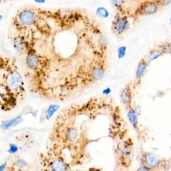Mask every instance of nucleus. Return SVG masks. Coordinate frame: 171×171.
<instances>
[{
  "mask_svg": "<svg viewBox=\"0 0 171 171\" xmlns=\"http://www.w3.org/2000/svg\"><path fill=\"white\" fill-rule=\"evenodd\" d=\"M26 89L16 59L0 54V106L7 111L17 105L26 95Z\"/></svg>",
  "mask_w": 171,
  "mask_h": 171,
  "instance_id": "1",
  "label": "nucleus"
},
{
  "mask_svg": "<svg viewBox=\"0 0 171 171\" xmlns=\"http://www.w3.org/2000/svg\"><path fill=\"white\" fill-rule=\"evenodd\" d=\"M144 162L148 167H157L160 162L159 157L152 152H147L144 155Z\"/></svg>",
  "mask_w": 171,
  "mask_h": 171,
  "instance_id": "2",
  "label": "nucleus"
},
{
  "mask_svg": "<svg viewBox=\"0 0 171 171\" xmlns=\"http://www.w3.org/2000/svg\"><path fill=\"white\" fill-rule=\"evenodd\" d=\"M23 120L21 117H17L13 120L3 121L1 124V127L4 129H9L10 128L18 125L23 122Z\"/></svg>",
  "mask_w": 171,
  "mask_h": 171,
  "instance_id": "3",
  "label": "nucleus"
},
{
  "mask_svg": "<svg viewBox=\"0 0 171 171\" xmlns=\"http://www.w3.org/2000/svg\"><path fill=\"white\" fill-rule=\"evenodd\" d=\"M128 24V21L125 18H119L114 24V29L117 32L122 33L126 30Z\"/></svg>",
  "mask_w": 171,
  "mask_h": 171,
  "instance_id": "4",
  "label": "nucleus"
},
{
  "mask_svg": "<svg viewBox=\"0 0 171 171\" xmlns=\"http://www.w3.org/2000/svg\"><path fill=\"white\" fill-rule=\"evenodd\" d=\"M52 171H66L67 167L65 163L61 160H55L51 164Z\"/></svg>",
  "mask_w": 171,
  "mask_h": 171,
  "instance_id": "5",
  "label": "nucleus"
},
{
  "mask_svg": "<svg viewBox=\"0 0 171 171\" xmlns=\"http://www.w3.org/2000/svg\"><path fill=\"white\" fill-rule=\"evenodd\" d=\"M157 7L155 3H149L144 6L143 11L145 14H152L155 13L157 10Z\"/></svg>",
  "mask_w": 171,
  "mask_h": 171,
  "instance_id": "6",
  "label": "nucleus"
},
{
  "mask_svg": "<svg viewBox=\"0 0 171 171\" xmlns=\"http://www.w3.org/2000/svg\"><path fill=\"white\" fill-rule=\"evenodd\" d=\"M104 74L105 72L102 68L97 67L94 69L93 70V71L92 77L93 78L94 80H99L103 77Z\"/></svg>",
  "mask_w": 171,
  "mask_h": 171,
  "instance_id": "7",
  "label": "nucleus"
},
{
  "mask_svg": "<svg viewBox=\"0 0 171 171\" xmlns=\"http://www.w3.org/2000/svg\"><path fill=\"white\" fill-rule=\"evenodd\" d=\"M146 67H147V64L145 62L140 63L137 71V78H141L144 75V74L145 73Z\"/></svg>",
  "mask_w": 171,
  "mask_h": 171,
  "instance_id": "8",
  "label": "nucleus"
},
{
  "mask_svg": "<svg viewBox=\"0 0 171 171\" xmlns=\"http://www.w3.org/2000/svg\"><path fill=\"white\" fill-rule=\"evenodd\" d=\"M78 136V133L76 129L72 128L69 129L66 133L67 139L70 141H73L76 139Z\"/></svg>",
  "mask_w": 171,
  "mask_h": 171,
  "instance_id": "9",
  "label": "nucleus"
},
{
  "mask_svg": "<svg viewBox=\"0 0 171 171\" xmlns=\"http://www.w3.org/2000/svg\"><path fill=\"white\" fill-rule=\"evenodd\" d=\"M58 108L59 106L57 105H51L49 106L46 113V117L47 119L51 118L56 111L58 110Z\"/></svg>",
  "mask_w": 171,
  "mask_h": 171,
  "instance_id": "10",
  "label": "nucleus"
},
{
  "mask_svg": "<svg viewBox=\"0 0 171 171\" xmlns=\"http://www.w3.org/2000/svg\"><path fill=\"white\" fill-rule=\"evenodd\" d=\"M128 117L130 123L133 125H136L137 122V116L136 111L133 110H130L128 113Z\"/></svg>",
  "mask_w": 171,
  "mask_h": 171,
  "instance_id": "11",
  "label": "nucleus"
},
{
  "mask_svg": "<svg viewBox=\"0 0 171 171\" xmlns=\"http://www.w3.org/2000/svg\"><path fill=\"white\" fill-rule=\"evenodd\" d=\"M121 98L122 100L125 103H129L131 99L130 97V91L128 89H125L124 91H122L121 94Z\"/></svg>",
  "mask_w": 171,
  "mask_h": 171,
  "instance_id": "12",
  "label": "nucleus"
},
{
  "mask_svg": "<svg viewBox=\"0 0 171 171\" xmlns=\"http://www.w3.org/2000/svg\"><path fill=\"white\" fill-rule=\"evenodd\" d=\"M18 151V148L16 145L14 144H10L9 149L8 150L9 153L13 154L17 152Z\"/></svg>",
  "mask_w": 171,
  "mask_h": 171,
  "instance_id": "13",
  "label": "nucleus"
},
{
  "mask_svg": "<svg viewBox=\"0 0 171 171\" xmlns=\"http://www.w3.org/2000/svg\"><path fill=\"white\" fill-rule=\"evenodd\" d=\"M16 165L18 168H24L27 165L26 161L23 160H19L16 162Z\"/></svg>",
  "mask_w": 171,
  "mask_h": 171,
  "instance_id": "14",
  "label": "nucleus"
},
{
  "mask_svg": "<svg viewBox=\"0 0 171 171\" xmlns=\"http://www.w3.org/2000/svg\"><path fill=\"white\" fill-rule=\"evenodd\" d=\"M126 48L125 47H121L118 49V57L119 58H122L124 57L125 53Z\"/></svg>",
  "mask_w": 171,
  "mask_h": 171,
  "instance_id": "15",
  "label": "nucleus"
},
{
  "mask_svg": "<svg viewBox=\"0 0 171 171\" xmlns=\"http://www.w3.org/2000/svg\"><path fill=\"white\" fill-rule=\"evenodd\" d=\"M97 13L101 17H106L107 16V11L105 8H99L98 9Z\"/></svg>",
  "mask_w": 171,
  "mask_h": 171,
  "instance_id": "16",
  "label": "nucleus"
},
{
  "mask_svg": "<svg viewBox=\"0 0 171 171\" xmlns=\"http://www.w3.org/2000/svg\"><path fill=\"white\" fill-rule=\"evenodd\" d=\"M137 171H151V169L148 167H141L139 168Z\"/></svg>",
  "mask_w": 171,
  "mask_h": 171,
  "instance_id": "17",
  "label": "nucleus"
},
{
  "mask_svg": "<svg viewBox=\"0 0 171 171\" xmlns=\"http://www.w3.org/2000/svg\"><path fill=\"white\" fill-rule=\"evenodd\" d=\"M6 166H7V164L6 163L0 165V171H4L6 168Z\"/></svg>",
  "mask_w": 171,
  "mask_h": 171,
  "instance_id": "18",
  "label": "nucleus"
},
{
  "mask_svg": "<svg viewBox=\"0 0 171 171\" xmlns=\"http://www.w3.org/2000/svg\"><path fill=\"white\" fill-rule=\"evenodd\" d=\"M110 93V89H109V88H107L105 90V91H104V93Z\"/></svg>",
  "mask_w": 171,
  "mask_h": 171,
  "instance_id": "19",
  "label": "nucleus"
},
{
  "mask_svg": "<svg viewBox=\"0 0 171 171\" xmlns=\"http://www.w3.org/2000/svg\"><path fill=\"white\" fill-rule=\"evenodd\" d=\"M2 19V16H0V20H1Z\"/></svg>",
  "mask_w": 171,
  "mask_h": 171,
  "instance_id": "20",
  "label": "nucleus"
}]
</instances>
